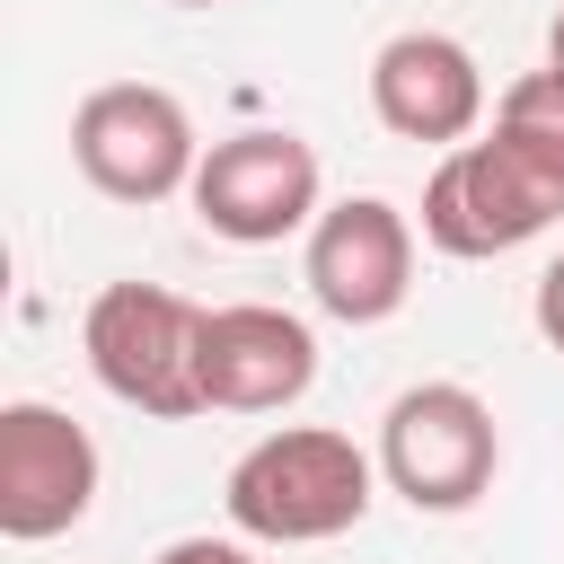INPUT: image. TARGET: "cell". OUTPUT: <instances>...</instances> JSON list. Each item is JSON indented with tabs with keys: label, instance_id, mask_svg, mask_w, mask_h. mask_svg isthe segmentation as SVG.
I'll return each instance as SVG.
<instances>
[{
	"label": "cell",
	"instance_id": "cell-7",
	"mask_svg": "<svg viewBox=\"0 0 564 564\" xmlns=\"http://www.w3.org/2000/svg\"><path fill=\"white\" fill-rule=\"evenodd\" d=\"M308 300L335 326H388L414 291V220L388 194H344L308 220Z\"/></svg>",
	"mask_w": 564,
	"mask_h": 564
},
{
	"label": "cell",
	"instance_id": "cell-3",
	"mask_svg": "<svg viewBox=\"0 0 564 564\" xmlns=\"http://www.w3.org/2000/svg\"><path fill=\"white\" fill-rule=\"evenodd\" d=\"M79 352L97 388L132 414L185 423L203 414V308L167 282H106L79 317Z\"/></svg>",
	"mask_w": 564,
	"mask_h": 564
},
{
	"label": "cell",
	"instance_id": "cell-1",
	"mask_svg": "<svg viewBox=\"0 0 564 564\" xmlns=\"http://www.w3.org/2000/svg\"><path fill=\"white\" fill-rule=\"evenodd\" d=\"M564 212V70H520L494 97V123L458 150H441L423 185V238L458 264L511 256L546 238Z\"/></svg>",
	"mask_w": 564,
	"mask_h": 564
},
{
	"label": "cell",
	"instance_id": "cell-13",
	"mask_svg": "<svg viewBox=\"0 0 564 564\" xmlns=\"http://www.w3.org/2000/svg\"><path fill=\"white\" fill-rule=\"evenodd\" d=\"M546 62L564 70V9H555V26H546Z\"/></svg>",
	"mask_w": 564,
	"mask_h": 564
},
{
	"label": "cell",
	"instance_id": "cell-5",
	"mask_svg": "<svg viewBox=\"0 0 564 564\" xmlns=\"http://www.w3.org/2000/svg\"><path fill=\"white\" fill-rule=\"evenodd\" d=\"M494 467H502L494 405L476 388H458V379H423V388H405L379 414V476L414 511H467V502H485Z\"/></svg>",
	"mask_w": 564,
	"mask_h": 564
},
{
	"label": "cell",
	"instance_id": "cell-14",
	"mask_svg": "<svg viewBox=\"0 0 564 564\" xmlns=\"http://www.w3.org/2000/svg\"><path fill=\"white\" fill-rule=\"evenodd\" d=\"M176 9H220V0H176Z\"/></svg>",
	"mask_w": 564,
	"mask_h": 564
},
{
	"label": "cell",
	"instance_id": "cell-2",
	"mask_svg": "<svg viewBox=\"0 0 564 564\" xmlns=\"http://www.w3.org/2000/svg\"><path fill=\"white\" fill-rule=\"evenodd\" d=\"M370 494H379V458L352 432H326V423L264 432L256 449H238V467L220 485L229 529L256 538V546H326V538L361 529Z\"/></svg>",
	"mask_w": 564,
	"mask_h": 564
},
{
	"label": "cell",
	"instance_id": "cell-4",
	"mask_svg": "<svg viewBox=\"0 0 564 564\" xmlns=\"http://www.w3.org/2000/svg\"><path fill=\"white\" fill-rule=\"evenodd\" d=\"M70 159L106 203H167V194H194L203 141H194V115H185L176 88L106 79L70 115Z\"/></svg>",
	"mask_w": 564,
	"mask_h": 564
},
{
	"label": "cell",
	"instance_id": "cell-8",
	"mask_svg": "<svg viewBox=\"0 0 564 564\" xmlns=\"http://www.w3.org/2000/svg\"><path fill=\"white\" fill-rule=\"evenodd\" d=\"M97 502V441L88 423H70L44 397H9L0 405V538L44 546L62 529H79Z\"/></svg>",
	"mask_w": 564,
	"mask_h": 564
},
{
	"label": "cell",
	"instance_id": "cell-9",
	"mask_svg": "<svg viewBox=\"0 0 564 564\" xmlns=\"http://www.w3.org/2000/svg\"><path fill=\"white\" fill-rule=\"evenodd\" d=\"M370 115L397 141L458 150L485 132V62L441 26H405L370 53Z\"/></svg>",
	"mask_w": 564,
	"mask_h": 564
},
{
	"label": "cell",
	"instance_id": "cell-11",
	"mask_svg": "<svg viewBox=\"0 0 564 564\" xmlns=\"http://www.w3.org/2000/svg\"><path fill=\"white\" fill-rule=\"evenodd\" d=\"M150 564H256V546L247 538H167Z\"/></svg>",
	"mask_w": 564,
	"mask_h": 564
},
{
	"label": "cell",
	"instance_id": "cell-10",
	"mask_svg": "<svg viewBox=\"0 0 564 564\" xmlns=\"http://www.w3.org/2000/svg\"><path fill=\"white\" fill-rule=\"evenodd\" d=\"M317 379V335L308 317L273 300H229L203 308V414H282Z\"/></svg>",
	"mask_w": 564,
	"mask_h": 564
},
{
	"label": "cell",
	"instance_id": "cell-12",
	"mask_svg": "<svg viewBox=\"0 0 564 564\" xmlns=\"http://www.w3.org/2000/svg\"><path fill=\"white\" fill-rule=\"evenodd\" d=\"M529 317H538V335H546V344L564 352V256H555V264L538 273V291H529Z\"/></svg>",
	"mask_w": 564,
	"mask_h": 564
},
{
	"label": "cell",
	"instance_id": "cell-6",
	"mask_svg": "<svg viewBox=\"0 0 564 564\" xmlns=\"http://www.w3.org/2000/svg\"><path fill=\"white\" fill-rule=\"evenodd\" d=\"M326 176H317V150L300 141V132H282V123H256V132H229V141H212L203 150V167H194V220L212 229V238H229V247H282V238H300L326 203Z\"/></svg>",
	"mask_w": 564,
	"mask_h": 564
}]
</instances>
